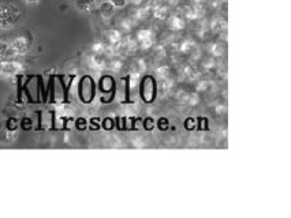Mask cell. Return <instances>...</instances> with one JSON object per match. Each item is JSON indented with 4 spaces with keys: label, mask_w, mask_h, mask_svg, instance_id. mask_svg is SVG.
<instances>
[{
    "label": "cell",
    "mask_w": 291,
    "mask_h": 218,
    "mask_svg": "<svg viewBox=\"0 0 291 218\" xmlns=\"http://www.w3.org/2000/svg\"><path fill=\"white\" fill-rule=\"evenodd\" d=\"M24 19V8L20 4L10 0L0 4V28L4 30L18 26Z\"/></svg>",
    "instance_id": "obj_1"
},
{
    "label": "cell",
    "mask_w": 291,
    "mask_h": 218,
    "mask_svg": "<svg viewBox=\"0 0 291 218\" xmlns=\"http://www.w3.org/2000/svg\"><path fill=\"white\" fill-rule=\"evenodd\" d=\"M22 70H24V64L20 63L16 59L0 60V76H3V78L15 76Z\"/></svg>",
    "instance_id": "obj_2"
},
{
    "label": "cell",
    "mask_w": 291,
    "mask_h": 218,
    "mask_svg": "<svg viewBox=\"0 0 291 218\" xmlns=\"http://www.w3.org/2000/svg\"><path fill=\"white\" fill-rule=\"evenodd\" d=\"M11 45L15 51L16 56L28 55L32 48V40L28 36H20L11 41Z\"/></svg>",
    "instance_id": "obj_3"
},
{
    "label": "cell",
    "mask_w": 291,
    "mask_h": 218,
    "mask_svg": "<svg viewBox=\"0 0 291 218\" xmlns=\"http://www.w3.org/2000/svg\"><path fill=\"white\" fill-rule=\"evenodd\" d=\"M153 45V34L149 29H141L137 33V47L141 49H149Z\"/></svg>",
    "instance_id": "obj_4"
},
{
    "label": "cell",
    "mask_w": 291,
    "mask_h": 218,
    "mask_svg": "<svg viewBox=\"0 0 291 218\" xmlns=\"http://www.w3.org/2000/svg\"><path fill=\"white\" fill-rule=\"evenodd\" d=\"M89 66L95 70H104L107 68L108 66V60H107V55L105 53H92L89 55Z\"/></svg>",
    "instance_id": "obj_5"
},
{
    "label": "cell",
    "mask_w": 291,
    "mask_h": 218,
    "mask_svg": "<svg viewBox=\"0 0 291 218\" xmlns=\"http://www.w3.org/2000/svg\"><path fill=\"white\" fill-rule=\"evenodd\" d=\"M15 51L12 48L11 43L8 41H0V60H12L16 59Z\"/></svg>",
    "instance_id": "obj_6"
},
{
    "label": "cell",
    "mask_w": 291,
    "mask_h": 218,
    "mask_svg": "<svg viewBox=\"0 0 291 218\" xmlns=\"http://www.w3.org/2000/svg\"><path fill=\"white\" fill-rule=\"evenodd\" d=\"M97 10H99L100 15L103 16L104 19H108V18L114 16L116 7L110 0H107V2H100L99 6H97Z\"/></svg>",
    "instance_id": "obj_7"
},
{
    "label": "cell",
    "mask_w": 291,
    "mask_h": 218,
    "mask_svg": "<svg viewBox=\"0 0 291 218\" xmlns=\"http://www.w3.org/2000/svg\"><path fill=\"white\" fill-rule=\"evenodd\" d=\"M105 45L111 49H116V48L120 47L122 44V34H120L118 30H111V32L107 33L105 36Z\"/></svg>",
    "instance_id": "obj_8"
},
{
    "label": "cell",
    "mask_w": 291,
    "mask_h": 218,
    "mask_svg": "<svg viewBox=\"0 0 291 218\" xmlns=\"http://www.w3.org/2000/svg\"><path fill=\"white\" fill-rule=\"evenodd\" d=\"M100 0H76L77 8L82 12H93L99 6Z\"/></svg>",
    "instance_id": "obj_9"
},
{
    "label": "cell",
    "mask_w": 291,
    "mask_h": 218,
    "mask_svg": "<svg viewBox=\"0 0 291 218\" xmlns=\"http://www.w3.org/2000/svg\"><path fill=\"white\" fill-rule=\"evenodd\" d=\"M185 26H186V22L182 18V15L179 14H175V15H171V18L168 19V28L174 30V32H180L184 30Z\"/></svg>",
    "instance_id": "obj_10"
},
{
    "label": "cell",
    "mask_w": 291,
    "mask_h": 218,
    "mask_svg": "<svg viewBox=\"0 0 291 218\" xmlns=\"http://www.w3.org/2000/svg\"><path fill=\"white\" fill-rule=\"evenodd\" d=\"M16 136H18V134H16V131H12V130H6L3 131V134L0 135V139L3 141V142L6 143H11L14 142L16 139Z\"/></svg>",
    "instance_id": "obj_11"
},
{
    "label": "cell",
    "mask_w": 291,
    "mask_h": 218,
    "mask_svg": "<svg viewBox=\"0 0 291 218\" xmlns=\"http://www.w3.org/2000/svg\"><path fill=\"white\" fill-rule=\"evenodd\" d=\"M116 8H123L126 7V4H128V0H110Z\"/></svg>",
    "instance_id": "obj_12"
},
{
    "label": "cell",
    "mask_w": 291,
    "mask_h": 218,
    "mask_svg": "<svg viewBox=\"0 0 291 218\" xmlns=\"http://www.w3.org/2000/svg\"><path fill=\"white\" fill-rule=\"evenodd\" d=\"M192 48H193V45L190 43H188V41H186V43H184V44H180V51L188 52L189 49H192Z\"/></svg>",
    "instance_id": "obj_13"
},
{
    "label": "cell",
    "mask_w": 291,
    "mask_h": 218,
    "mask_svg": "<svg viewBox=\"0 0 291 218\" xmlns=\"http://www.w3.org/2000/svg\"><path fill=\"white\" fill-rule=\"evenodd\" d=\"M145 122H147V123H145V128H147V130H152V128H153V119L149 117V119H147Z\"/></svg>",
    "instance_id": "obj_14"
},
{
    "label": "cell",
    "mask_w": 291,
    "mask_h": 218,
    "mask_svg": "<svg viewBox=\"0 0 291 218\" xmlns=\"http://www.w3.org/2000/svg\"><path fill=\"white\" fill-rule=\"evenodd\" d=\"M26 3H29V4H39L41 2V0H25Z\"/></svg>",
    "instance_id": "obj_15"
}]
</instances>
